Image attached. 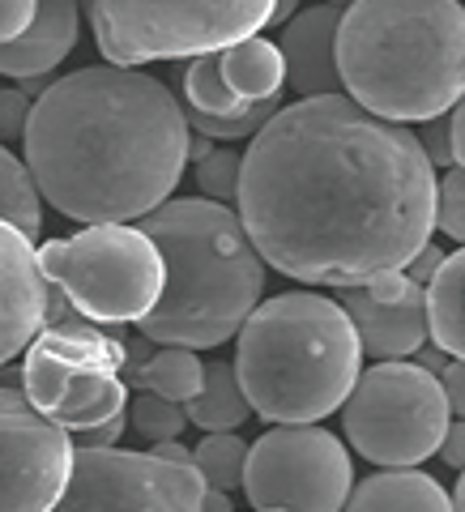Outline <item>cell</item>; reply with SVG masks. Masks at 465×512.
<instances>
[{"label":"cell","mask_w":465,"mask_h":512,"mask_svg":"<svg viewBox=\"0 0 465 512\" xmlns=\"http://www.w3.org/2000/svg\"><path fill=\"white\" fill-rule=\"evenodd\" d=\"M436 167L419 133L316 94L274 111L244 150L239 218L278 274L363 286L402 269L436 231Z\"/></svg>","instance_id":"cell-1"},{"label":"cell","mask_w":465,"mask_h":512,"mask_svg":"<svg viewBox=\"0 0 465 512\" xmlns=\"http://www.w3.org/2000/svg\"><path fill=\"white\" fill-rule=\"evenodd\" d=\"M188 128V111L158 77L90 64L35 99L22 163L56 214L90 227L133 222L171 201Z\"/></svg>","instance_id":"cell-2"},{"label":"cell","mask_w":465,"mask_h":512,"mask_svg":"<svg viewBox=\"0 0 465 512\" xmlns=\"http://www.w3.org/2000/svg\"><path fill=\"white\" fill-rule=\"evenodd\" d=\"M163 252V299L141 320L158 346L210 350L239 338L244 320L261 308L265 256L256 252L239 210L210 197H180L141 222Z\"/></svg>","instance_id":"cell-3"},{"label":"cell","mask_w":465,"mask_h":512,"mask_svg":"<svg viewBox=\"0 0 465 512\" xmlns=\"http://www.w3.org/2000/svg\"><path fill=\"white\" fill-rule=\"evenodd\" d=\"M342 90L393 124H427L465 94L461 0H355L338 26Z\"/></svg>","instance_id":"cell-4"},{"label":"cell","mask_w":465,"mask_h":512,"mask_svg":"<svg viewBox=\"0 0 465 512\" xmlns=\"http://www.w3.org/2000/svg\"><path fill=\"white\" fill-rule=\"evenodd\" d=\"M363 342L342 303L316 291H286L256 308L235 346L248 406L265 423H320L359 384Z\"/></svg>","instance_id":"cell-5"},{"label":"cell","mask_w":465,"mask_h":512,"mask_svg":"<svg viewBox=\"0 0 465 512\" xmlns=\"http://www.w3.org/2000/svg\"><path fill=\"white\" fill-rule=\"evenodd\" d=\"M128 342L99 329L73 308L64 291L47 295L43 333L22 359V393L64 431H94L128 419Z\"/></svg>","instance_id":"cell-6"},{"label":"cell","mask_w":465,"mask_h":512,"mask_svg":"<svg viewBox=\"0 0 465 512\" xmlns=\"http://www.w3.org/2000/svg\"><path fill=\"white\" fill-rule=\"evenodd\" d=\"M278 0H99L90 9L94 43L107 64L197 60L256 39L274 26Z\"/></svg>","instance_id":"cell-7"},{"label":"cell","mask_w":465,"mask_h":512,"mask_svg":"<svg viewBox=\"0 0 465 512\" xmlns=\"http://www.w3.org/2000/svg\"><path fill=\"white\" fill-rule=\"evenodd\" d=\"M47 282L94 325H141L163 299V252L141 227L99 222L39 248Z\"/></svg>","instance_id":"cell-8"},{"label":"cell","mask_w":465,"mask_h":512,"mask_svg":"<svg viewBox=\"0 0 465 512\" xmlns=\"http://www.w3.org/2000/svg\"><path fill=\"white\" fill-rule=\"evenodd\" d=\"M448 423L453 410L440 376L402 359H380L372 372H363L342 406L346 440L380 470H414L440 453Z\"/></svg>","instance_id":"cell-9"},{"label":"cell","mask_w":465,"mask_h":512,"mask_svg":"<svg viewBox=\"0 0 465 512\" xmlns=\"http://www.w3.org/2000/svg\"><path fill=\"white\" fill-rule=\"evenodd\" d=\"M355 491L346 444L325 427H274L248 448L244 495L252 508L342 512Z\"/></svg>","instance_id":"cell-10"},{"label":"cell","mask_w":465,"mask_h":512,"mask_svg":"<svg viewBox=\"0 0 465 512\" xmlns=\"http://www.w3.org/2000/svg\"><path fill=\"white\" fill-rule=\"evenodd\" d=\"M205 478L133 448H77L73 478L52 512H201Z\"/></svg>","instance_id":"cell-11"},{"label":"cell","mask_w":465,"mask_h":512,"mask_svg":"<svg viewBox=\"0 0 465 512\" xmlns=\"http://www.w3.org/2000/svg\"><path fill=\"white\" fill-rule=\"evenodd\" d=\"M77 448L26 393L0 384V512H52L73 478Z\"/></svg>","instance_id":"cell-12"},{"label":"cell","mask_w":465,"mask_h":512,"mask_svg":"<svg viewBox=\"0 0 465 512\" xmlns=\"http://www.w3.org/2000/svg\"><path fill=\"white\" fill-rule=\"evenodd\" d=\"M342 308L355 320L363 355L372 359H406L423 350L427 338V286L410 274H384L376 282L346 286Z\"/></svg>","instance_id":"cell-13"},{"label":"cell","mask_w":465,"mask_h":512,"mask_svg":"<svg viewBox=\"0 0 465 512\" xmlns=\"http://www.w3.org/2000/svg\"><path fill=\"white\" fill-rule=\"evenodd\" d=\"M47 295L52 282L39 265L35 239L0 218V367L30 350V342L43 333Z\"/></svg>","instance_id":"cell-14"},{"label":"cell","mask_w":465,"mask_h":512,"mask_svg":"<svg viewBox=\"0 0 465 512\" xmlns=\"http://www.w3.org/2000/svg\"><path fill=\"white\" fill-rule=\"evenodd\" d=\"M338 26L342 9L338 5H312L295 13L282 26V60H286V86L299 90L303 99L316 94H342V73H338Z\"/></svg>","instance_id":"cell-15"},{"label":"cell","mask_w":465,"mask_h":512,"mask_svg":"<svg viewBox=\"0 0 465 512\" xmlns=\"http://www.w3.org/2000/svg\"><path fill=\"white\" fill-rule=\"evenodd\" d=\"M82 30V0H39L30 30L13 43H0V73L5 77H47L77 47Z\"/></svg>","instance_id":"cell-16"},{"label":"cell","mask_w":465,"mask_h":512,"mask_svg":"<svg viewBox=\"0 0 465 512\" xmlns=\"http://www.w3.org/2000/svg\"><path fill=\"white\" fill-rule=\"evenodd\" d=\"M342 512H453V495L431 474L380 470L350 491Z\"/></svg>","instance_id":"cell-17"},{"label":"cell","mask_w":465,"mask_h":512,"mask_svg":"<svg viewBox=\"0 0 465 512\" xmlns=\"http://www.w3.org/2000/svg\"><path fill=\"white\" fill-rule=\"evenodd\" d=\"M427 333L444 355L465 359V248L448 252L427 282Z\"/></svg>","instance_id":"cell-18"},{"label":"cell","mask_w":465,"mask_h":512,"mask_svg":"<svg viewBox=\"0 0 465 512\" xmlns=\"http://www.w3.org/2000/svg\"><path fill=\"white\" fill-rule=\"evenodd\" d=\"M222 77L227 86L239 94L244 103H265V99H282L286 86V60L282 47L269 39H244L222 52Z\"/></svg>","instance_id":"cell-19"},{"label":"cell","mask_w":465,"mask_h":512,"mask_svg":"<svg viewBox=\"0 0 465 512\" xmlns=\"http://www.w3.org/2000/svg\"><path fill=\"white\" fill-rule=\"evenodd\" d=\"M184 410H188V423L201 427L205 436H210V431H235L244 423L252 406H248L244 384H239L235 363H222V359L205 363V389L192 397Z\"/></svg>","instance_id":"cell-20"},{"label":"cell","mask_w":465,"mask_h":512,"mask_svg":"<svg viewBox=\"0 0 465 512\" xmlns=\"http://www.w3.org/2000/svg\"><path fill=\"white\" fill-rule=\"evenodd\" d=\"M133 384L146 393L167 397V402L188 406L192 397L205 389V363L184 346H163L146 367H141V376Z\"/></svg>","instance_id":"cell-21"},{"label":"cell","mask_w":465,"mask_h":512,"mask_svg":"<svg viewBox=\"0 0 465 512\" xmlns=\"http://www.w3.org/2000/svg\"><path fill=\"white\" fill-rule=\"evenodd\" d=\"M180 82H184L188 111H197V116H244V111L256 107V103H244L227 86V77H222V52L188 60V69L180 73Z\"/></svg>","instance_id":"cell-22"},{"label":"cell","mask_w":465,"mask_h":512,"mask_svg":"<svg viewBox=\"0 0 465 512\" xmlns=\"http://www.w3.org/2000/svg\"><path fill=\"white\" fill-rule=\"evenodd\" d=\"M0 218L13 222L18 231H26L30 239L39 235L43 227V197L35 180H30V171L18 154H9L0 146Z\"/></svg>","instance_id":"cell-23"},{"label":"cell","mask_w":465,"mask_h":512,"mask_svg":"<svg viewBox=\"0 0 465 512\" xmlns=\"http://www.w3.org/2000/svg\"><path fill=\"white\" fill-rule=\"evenodd\" d=\"M192 466L201 470L205 487L218 491H235L244 487V470H248V444L235 431H210L197 448H192Z\"/></svg>","instance_id":"cell-24"},{"label":"cell","mask_w":465,"mask_h":512,"mask_svg":"<svg viewBox=\"0 0 465 512\" xmlns=\"http://www.w3.org/2000/svg\"><path fill=\"white\" fill-rule=\"evenodd\" d=\"M128 427L141 431L150 444H158V440H180L184 427H188V410L180 402H167V397L141 389L133 402H128Z\"/></svg>","instance_id":"cell-25"},{"label":"cell","mask_w":465,"mask_h":512,"mask_svg":"<svg viewBox=\"0 0 465 512\" xmlns=\"http://www.w3.org/2000/svg\"><path fill=\"white\" fill-rule=\"evenodd\" d=\"M239 175H244V154L239 150H214L197 163V184L210 201H235L239 197Z\"/></svg>","instance_id":"cell-26"},{"label":"cell","mask_w":465,"mask_h":512,"mask_svg":"<svg viewBox=\"0 0 465 512\" xmlns=\"http://www.w3.org/2000/svg\"><path fill=\"white\" fill-rule=\"evenodd\" d=\"M436 227L453 239L457 248H465V167H453L440 180L436 192Z\"/></svg>","instance_id":"cell-27"},{"label":"cell","mask_w":465,"mask_h":512,"mask_svg":"<svg viewBox=\"0 0 465 512\" xmlns=\"http://www.w3.org/2000/svg\"><path fill=\"white\" fill-rule=\"evenodd\" d=\"M30 94L26 90H0V141H13V137H26V124H30Z\"/></svg>","instance_id":"cell-28"},{"label":"cell","mask_w":465,"mask_h":512,"mask_svg":"<svg viewBox=\"0 0 465 512\" xmlns=\"http://www.w3.org/2000/svg\"><path fill=\"white\" fill-rule=\"evenodd\" d=\"M39 13V0H0V43L22 39Z\"/></svg>","instance_id":"cell-29"},{"label":"cell","mask_w":465,"mask_h":512,"mask_svg":"<svg viewBox=\"0 0 465 512\" xmlns=\"http://www.w3.org/2000/svg\"><path fill=\"white\" fill-rule=\"evenodd\" d=\"M419 141H423V150L431 158V167L453 163V133H448V120H427Z\"/></svg>","instance_id":"cell-30"},{"label":"cell","mask_w":465,"mask_h":512,"mask_svg":"<svg viewBox=\"0 0 465 512\" xmlns=\"http://www.w3.org/2000/svg\"><path fill=\"white\" fill-rule=\"evenodd\" d=\"M440 384H444V397H448V410L465 419V359H448V367L440 372Z\"/></svg>","instance_id":"cell-31"},{"label":"cell","mask_w":465,"mask_h":512,"mask_svg":"<svg viewBox=\"0 0 465 512\" xmlns=\"http://www.w3.org/2000/svg\"><path fill=\"white\" fill-rule=\"evenodd\" d=\"M440 461H444L448 470H465V419L448 423L444 444H440Z\"/></svg>","instance_id":"cell-32"},{"label":"cell","mask_w":465,"mask_h":512,"mask_svg":"<svg viewBox=\"0 0 465 512\" xmlns=\"http://www.w3.org/2000/svg\"><path fill=\"white\" fill-rule=\"evenodd\" d=\"M444 256H448V252H440L436 244H427V248H423V252L414 256V261H410V265L402 269V274H410L414 282H423V286H427L431 278H436V269L444 265Z\"/></svg>","instance_id":"cell-33"},{"label":"cell","mask_w":465,"mask_h":512,"mask_svg":"<svg viewBox=\"0 0 465 512\" xmlns=\"http://www.w3.org/2000/svg\"><path fill=\"white\" fill-rule=\"evenodd\" d=\"M448 133H453V163L465 167V94L457 99L453 116H448Z\"/></svg>","instance_id":"cell-34"},{"label":"cell","mask_w":465,"mask_h":512,"mask_svg":"<svg viewBox=\"0 0 465 512\" xmlns=\"http://www.w3.org/2000/svg\"><path fill=\"white\" fill-rule=\"evenodd\" d=\"M124 423H128V419H116V423L94 427V431H82V448H116V440H120Z\"/></svg>","instance_id":"cell-35"},{"label":"cell","mask_w":465,"mask_h":512,"mask_svg":"<svg viewBox=\"0 0 465 512\" xmlns=\"http://www.w3.org/2000/svg\"><path fill=\"white\" fill-rule=\"evenodd\" d=\"M150 453H154V457H163V461H175V466H192V453H188L184 444H175V440H158Z\"/></svg>","instance_id":"cell-36"},{"label":"cell","mask_w":465,"mask_h":512,"mask_svg":"<svg viewBox=\"0 0 465 512\" xmlns=\"http://www.w3.org/2000/svg\"><path fill=\"white\" fill-rule=\"evenodd\" d=\"M201 512H235V508H231V495H227V491H218V487H205Z\"/></svg>","instance_id":"cell-37"},{"label":"cell","mask_w":465,"mask_h":512,"mask_svg":"<svg viewBox=\"0 0 465 512\" xmlns=\"http://www.w3.org/2000/svg\"><path fill=\"white\" fill-rule=\"evenodd\" d=\"M210 154H214V141L205 137V133H192L188 137V158H192V163H201V158H210Z\"/></svg>","instance_id":"cell-38"},{"label":"cell","mask_w":465,"mask_h":512,"mask_svg":"<svg viewBox=\"0 0 465 512\" xmlns=\"http://www.w3.org/2000/svg\"><path fill=\"white\" fill-rule=\"evenodd\" d=\"M419 367H427V372L440 376L444 367H448V363H444V350H440V346H436V350H423V363H419Z\"/></svg>","instance_id":"cell-39"},{"label":"cell","mask_w":465,"mask_h":512,"mask_svg":"<svg viewBox=\"0 0 465 512\" xmlns=\"http://www.w3.org/2000/svg\"><path fill=\"white\" fill-rule=\"evenodd\" d=\"M295 9H299V0H278V9H274V26H286L295 18Z\"/></svg>","instance_id":"cell-40"},{"label":"cell","mask_w":465,"mask_h":512,"mask_svg":"<svg viewBox=\"0 0 465 512\" xmlns=\"http://www.w3.org/2000/svg\"><path fill=\"white\" fill-rule=\"evenodd\" d=\"M453 512H465V470L457 478V491H453Z\"/></svg>","instance_id":"cell-41"},{"label":"cell","mask_w":465,"mask_h":512,"mask_svg":"<svg viewBox=\"0 0 465 512\" xmlns=\"http://www.w3.org/2000/svg\"><path fill=\"white\" fill-rule=\"evenodd\" d=\"M320 5H338L342 9V5H355V0H320Z\"/></svg>","instance_id":"cell-42"},{"label":"cell","mask_w":465,"mask_h":512,"mask_svg":"<svg viewBox=\"0 0 465 512\" xmlns=\"http://www.w3.org/2000/svg\"><path fill=\"white\" fill-rule=\"evenodd\" d=\"M94 5H99V0H82V9H86V13H90V9H94Z\"/></svg>","instance_id":"cell-43"},{"label":"cell","mask_w":465,"mask_h":512,"mask_svg":"<svg viewBox=\"0 0 465 512\" xmlns=\"http://www.w3.org/2000/svg\"><path fill=\"white\" fill-rule=\"evenodd\" d=\"M256 512H278V508H256Z\"/></svg>","instance_id":"cell-44"}]
</instances>
